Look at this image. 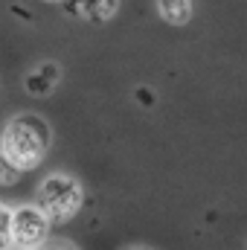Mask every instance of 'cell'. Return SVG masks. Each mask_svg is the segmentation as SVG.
I'll return each mask as SVG.
<instances>
[{"label":"cell","mask_w":247,"mask_h":250,"mask_svg":"<svg viewBox=\"0 0 247 250\" xmlns=\"http://www.w3.org/2000/svg\"><path fill=\"white\" fill-rule=\"evenodd\" d=\"M50 146H53V128L38 114H15L0 134V151L21 172L38 169Z\"/></svg>","instance_id":"6da1fadb"},{"label":"cell","mask_w":247,"mask_h":250,"mask_svg":"<svg viewBox=\"0 0 247 250\" xmlns=\"http://www.w3.org/2000/svg\"><path fill=\"white\" fill-rule=\"evenodd\" d=\"M35 204L56 221H70L73 215H79L82 204H84V189L82 184L73 178V175H64V172H53L47 175L41 184H38V192H35Z\"/></svg>","instance_id":"7a4b0ae2"},{"label":"cell","mask_w":247,"mask_h":250,"mask_svg":"<svg viewBox=\"0 0 247 250\" xmlns=\"http://www.w3.org/2000/svg\"><path fill=\"white\" fill-rule=\"evenodd\" d=\"M50 224H53V218L38 204L15 207V215H12V239H15V248L29 250V248L47 245Z\"/></svg>","instance_id":"3957f363"},{"label":"cell","mask_w":247,"mask_h":250,"mask_svg":"<svg viewBox=\"0 0 247 250\" xmlns=\"http://www.w3.org/2000/svg\"><path fill=\"white\" fill-rule=\"evenodd\" d=\"M59 82H62V67L56 62H44L38 64L32 73H26L23 87H26L29 96H50L59 87Z\"/></svg>","instance_id":"277c9868"},{"label":"cell","mask_w":247,"mask_h":250,"mask_svg":"<svg viewBox=\"0 0 247 250\" xmlns=\"http://www.w3.org/2000/svg\"><path fill=\"white\" fill-rule=\"evenodd\" d=\"M73 15L90 21V23H105L117 15L120 9V0H67L64 3Z\"/></svg>","instance_id":"5b68a950"},{"label":"cell","mask_w":247,"mask_h":250,"mask_svg":"<svg viewBox=\"0 0 247 250\" xmlns=\"http://www.w3.org/2000/svg\"><path fill=\"white\" fill-rule=\"evenodd\" d=\"M157 12L166 23L172 26H184L192 18V0H157Z\"/></svg>","instance_id":"8992f818"},{"label":"cell","mask_w":247,"mask_h":250,"mask_svg":"<svg viewBox=\"0 0 247 250\" xmlns=\"http://www.w3.org/2000/svg\"><path fill=\"white\" fill-rule=\"evenodd\" d=\"M12 215H15V207L0 204V248H15V239H12Z\"/></svg>","instance_id":"52a82bcc"},{"label":"cell","mask_w":247,"mask_h":250,"mask_svg":"<svg viewBox=\"0 0 247 250\" xmlns=\"http://www.w3.org/2000/svg\"><path fill=\"white\" fill-rule=\"evenodd\" d=\"M18 178H21V169L0 151V187H12Z\"/></svg>","instance_id":"ba28073f"},{"label":"cell","mask_w":247,"mask_h":250,"mask_svg":"<svg viewBox=\"0 0 247 250\" xmlns=\"http://www.w3.org/2000/svg\"><path fill=\"white\" fill-rule=\"evenodd\" d=\"M137 102H143V105H154V93H151V87H137Z\"/></svg>","instance_id":"9c48e42d"},{"label":"cell","mask_w":247,"mask_h":250,"mask_svg":"<svg viewBox=\"0 0 247 250\" xmlns=\"http://www.w3.org/2000/svg\"><path fill=\"white\" fill-rule=\"evenodd\" d=\"M44 3H67V0H44Z\"/></svg>","instance_id":"30bf717a"}]
</instances>
